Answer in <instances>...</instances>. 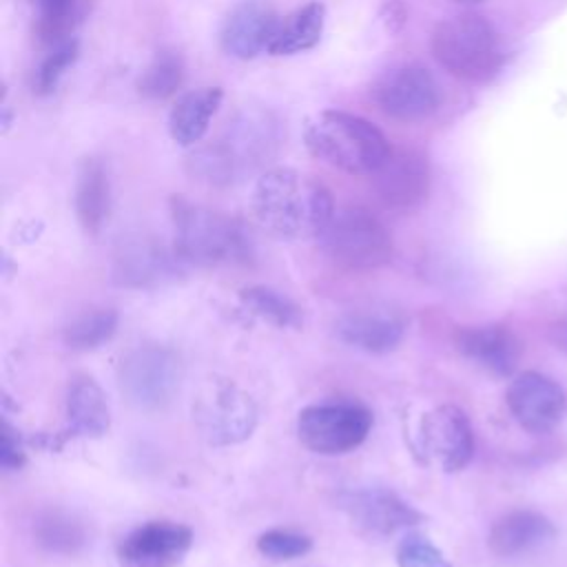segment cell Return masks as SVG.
Wrapping results in <instances>:
<instances>
[{
	"mask_svg": "<svg viewBox=\"0 0 567 567\" xmlns=\"http://www.w3.org/2000/svg\"><path fill=\"white\" fill-rule=\"evenodd\" d=\"M255 221L279 239L319 237L334 215L330 190L308 173L288 166L264 171L250 195Z\"/></svg>",
	"mask_w": 567,
	"mask_h": 567,
	"instance_id": "6da1fadb",
	"label": "cell"
},
{
	"mask_svg": "<svg viewBox=\"0 0 567 567\" xmlns=\"http://www.w3.org/2000/svg\"><path fill=\"white\" fill-rule=\"evenodd\" d=\"M281 144L279 120L264 109H244L210 144L188 155V173L208 186H230L261 168Z\"/></svg>",
	"mask_w": 567,
	"mask_h": 567,
	"instance_id": "7a4b0ae2",
	"label": "cell"
},
{
	"mask_svg": "<svg viewBox=\"0 0 567 567\" xmlns=\"http://www.w3.org/2000/svg\"><path fill=\"white\" fill-rule=\"evenodd\" d=\"M171 219L175 228V255L182 261L215 268L250 259V237L235 217L173 195Z\"/></svg>",
	"mask_w": 567,
	"mask_h": 567,
	"instance_id": "3957f363",
	"label": "cell"
},
{
	"mask_svg": "<svg viewBox=\"0 0 567 567\" xmlns=\"http://www.w3.org/2000/svg\"><path fill=\"white\" fill-rule=\"evenodd\" d=\"M303 142L317 159L348 175H372L392 148L372 122L346 111H321L310 117Z\"/></svg>",
	"mask_w": 567,
	"mask_h": 567,
	"instance_id": "277c9868",
	"label": "cell"
},
{
	"mask_svg": "<svg viewBox=\"0 0 567 567\" xmlns=\"http://www.w3.org/2000/svg\"><path fill=\"white\" fill-rule=\"evenodd\" d=\"M430 49L450 75L467 82H485L503 64L498 33L478 13H456L441 20L432 31Z\"/></svg>",
	"mask_w": 567,
	"mask_h": 567,
	"instance_id": "5b68a950",
	"label": "cell"
},
{
	"mask_svg": "<svg viewBox=\"0 0 567 567\" xmlns=\"http://www.w3.org/2000/svg\"><path fill=\"white\" fill-rule=\"evenodd\" d=\"M319 241L328 259L346 270H374L388 264L394 250L385 224L357 206L334 210Z\"/></svg>",
	"mask_w": 567,
	"mask_h": 567,
	"instance_id": "8992f818",
	"label": "cell"
},
{
	"mask_svg": "<svg viewBox=\"0 0 567 567\" xmlns=\"http://www.w3.org/2000/svg\"><path fill=\"white\" fill-rule=\"evenodd\" d=\"M117 379L131 405L144 412H157L173 401L179 388L182 365L171 348L146 343L122 359Z\"/></svg>",
	"mask_w": 567,
	"mask_h": 567,
	"instance_id": "52a82bcc",
	"label": "cell"
},
{
	"mask_svg": "<svg viewBox=\"0 0 567 567\" xmlns=\"http://www.w3.org/2000/svg\"><path fill=\"white\" fill-rule=\"evenodd\" d=\"M372 427L368 408L348 401L312 403L297 416V436L315 454L334 456L359 447Z\"/></svg>",
	"mask_w": 567,
	"mask_h": 567,
	"instance_id": "ba28073f",
	"label": "cell"
},
{
	"mask_svg": "<svg viewBox=\"0 0 567 567\" xmlns=\"http://www.w3.org/2000/svg\"><path fill=\"white\" fill-rule=\"evenodd\" d=\"M372 100L392 120L416 124L439 111L441 86L425 66L405 62L377 78L372 84Z\"/></svg>",
	"mask_w": 567,
	"mask_h": 567,
	"instance_id": "9c48e42d",
	"label": "cell"
},
{
	"mask_svg": "<svg viewBox=\"0 0 567 567\" xmlns=\"http://www.w3.org/2000/svg\"><path fill=\"white\" fill-rule=\"evenodd\" d=\"M195 421L215 445H233L248 439L257 423L252 399L228 379L208 381L197 396Z\"/></svg>",
	"mask_w": 567,
	"mask_h": 567,
	"instance_id": "30bf717a",
	"label": "cell"
},
{
	"mask_svg": "<svg viewBox=\"0 0 567 567\" xmlns=\"http://www.w3.org/2000/svg\"><path fill=\"white\" fill-rule=\"evenodd\" d=\"M421 450L441 472H461L474 456V430L467 414L443 403L423 414L419 425Z\"/></svg>",
	"mask_w": 567,
	"mask_h": 567,
	"instance_id": "8fae6325",
	"label": "cell"
},
{
	"mask_svg": "<svg viewBox=\"0 0 567 567\" xmlns=\"http://www.w3.org/2000/svg\"><path fill=\"white\" fill-rule=\"evenodd\" d=\"M505 401L516 423L529 434L554 430L567 410L563 388L554 379L532 370L520 372L509 381Z\"/></svg>",
	"mask_w": 567,
	"mask_h": 567,
	"instance_id": "7c38bea8",
	"label": "cell"
},
{
	"mask_svg": "<svg viewBox=\"0 0 567 567\" xmlns=\"http://www.w3.org/2000/svg\"><path fill=\"white\" fill-rule=\"evenodd\" d=\"M193 545L190 527L173 520H148L117 545L122 567H177Z\"/></svg>",
	"mask_w": 567,
	"mask_h": 567,
	"instance_id": "4fadbf2b",
	"label": "cell"
},
{
	"mask_svg": "<svg viewBox=\"0 0 567 567\" xmlns=\"http://www.w3.org/2000/svg\"><path fill=\"white\" fill-rule=\"evenodd\" d=\"M372 184L388 208H416L430 190L427 157L414 148H390L385 162L372 173Z\"/></svg>",
	"mask_w": 567,
	"mask_h": 567,
	"instance_id": "5bb4252c",
	"label": "cell"
},
{
	"mask_svg": "<svg viewBox=\"0 0 567 567\" xmlns=\"http://www.w3.org/2000/svg\"><path fill=\"white\" fill-rule=\"evenodd\" d=\"M348 518L370 536H392L399 529L419 525L423 514L388 487H361L346 492L339 501Z\"/></svg>",
	"mask_w": 567,
	"mask_h": 567,
	"instance_id": "9a60e30c",
	"label": "cell"
},
{
	"mask_svg": "<svg viewBox=\"0 0 567 567\" xmlns=\"http://www.w3.org/2000/svg\"><path fill=\"white\" fill-rule=\"evenodd\" d=\"M279 18L266 0H239L224 18L219 29L221 49L237 60H252L268 51Z\"/></svg>",
	"mask_w": 567,
	"mask_h": 567,
	"instance_id": "2e32d148",
	"label": "cell"
},
{
	"mask_svg": "<svg viewBox=\"0 0 567 567\" xmlns=\"http://www.w3.org/2000/svg\"><path fill=\"white\" fill-rule=\"evenodd\" d=\"M182 259L148 237L124 241L111 264V279L122 288H155L177 275Z\"/></svg>",
	"mask_w": 567,
	"mask_h": 567,
	"instance_id": "e0dca14e",
	"label": "cell"
},
{
	"mask_svg": "<svg viewBox=\"0 0 567 567\" xmlns=\"http://www.w3.org/2000/svg\"><path fill=\"white\" fill-rule=\"evenodd\" d=\"M454 346L465 359L494 377H512L520 359V341L503 323L458 328Z\"/></svg>",
	"mask_w": 567,
	"mask_h": 567,
	"instance_id": "ac0fdd59",
	"label": "cell"
},
{
	"mask_svg": "<svg viewBox=\"0 0 567 567\" xmlns=\"http://www.w3.org/2000/svg\"><path fill=\"white\" fill-rule=\"evenodd\" d=\"M556 536L554 523L534 509H514L494 520L487 547L498 558H520L543 549Z\"/></svg>",
	"mask_w": 567,
	"mask_h": 567,
	"instance_id": "d6986e66",
	"label": "cell"
},
{
	"mask_svg": "<svg viewBox=\"0 0 567 567\" xmlns=\"http://www.w3.org/2000/svg\"><path fill=\"white\" fill-rule=\"evenodd\" d=\"M334 332L343 343L357 350L370 354H388L403 341L405 326L390 312L352 310L337 319Z\"/></svg>",
	"mask_w": 567,
	"mask_h": 567,
	"instance_id": "ffe728a7",
	"label": "cell"
},
{
	"mask_svg": "<svg viewBox=\"0 0 567 567\" xmlns=\"http://www.w3.org/2000/svg\"><path fill=\"white\" fill-rule=\"evenodd\" d=\"M73 206L78 224L86 235H100L111 210V188L104 164L95 157H84L78 164Z\"/></svg>",
	"mask_w": 567,
	"mask_h": 567,
	"instance_id": "44dd1931",
	"label": "cell"
},
{
	"mask_svg": "<svg viewBox=\"0 0 567 567\" xmlns=\"http://www.w3.org/2000/svg\"><path fill=\"white\" fill-rule=\"evenodd\" d=\"M224 100L219 86H199L182 93L168 113V133L179 146H195L206 135Z\"/></svg>",
	"mask_w": 567,
	"mask_h": 567,
	"instance_id": "7402d4cb",
	"label": "cell"
},
{
	"mask_svg": "<svg viewBox=\"0 0 567 567\" xmlns=\"http://www.w3.org/2000/svg\"><path fill=\"white\" fill-rule=\"evenodd\" d=\"M66 419L75 436L100 439L111 427V410L102 388L91 377H75L66 392Z\"/></svg>",
	"mask_w": 567,
	"mask_h": 567,
	"instance_id": "603a6c76",
	"label": "cell"
},
{
	"mask_svg": "<svg viewBox=\"0 0 567 567\" xmlns=\"http://www.w3.org/2000/svg\"><path fill=\"white\" fill-rule=\"evenodd\" d=\"M326 24V7L321 2H308L284 20H279L270 40V55H295L310 51L319 44Z\"/></svg>",
	"mask_w": 567,
	"mask_h": 567,
	"instance_id": "cb8c5ba5",
	"label": "cell"
},
{
	"mask_svg": "<svg viewBox=\"0 0 567 567\" xmlns=\"http://www.w3.org/2000/svg\"><path fill=\"white\" fill-rule=\"evenodd\" d=\"M33 35L40 47L53 49L71 40L89 11V0H31Z\"/></svg>",
	"mask_w": 567,
	"mask_h": 567,
	"instance_id": "d4e9b609",
	"label": "cell"
},
{
	"mask_svg": "<svg viewBox=\"0 0 567 567\" xmlns=\"http://www.w3.org/2000/svg\"><path fill=\"white\" fill-rule=\"evenodd\" d=\"M239 301L250 315L259 317L261 321H266L275 328L297 330L303 326L301 306L277 288H270L264 284L246 286L239 290Z\"/></svg>",
	"mask_w": 567,
	"mask_h": 567,
	"instance_id": "484cf974",
	"label": "cell"
},
{
	"mask_svg": "<svg viewBox=\"0 0 567 567\" xmlns=\"http://www.w3.org/2000/svg\"><path fill=\"white\" fill-rule=\"evenodd\" d=\"M115 330L117 312L113 308H91L66 323L62 341L73 352H91L111 341Z\"/></svg>",
	"mask_w": 567,
	"mask_h": 567,
	"instance_id": "4316f807",
	"label": "cell"
},
{
	"mask_svg": "<svg viewBox=\"0 0 567 567\" xmlns=\"http://www.w3.org/2000/svg\"><path fill=\"white\" fill-rule=\"evenodd\" d=\"M33 536L40 547L51 554H75L86 543V532L82 523L60 509H49L38 516L33 525Z\"/></svg>",
	"mask_w": 567,
	"mask_h": 567,
	"instance_id": "83f0119b",
	"label": "cell"
},
{
	"mask_svg": "<svg viewBox=\"0 0 567 567\" xmlns=\"http://www.w3.org/2000/svg\"><path fill=\"white\" fill-rule=\"evenodd\" d=\"M184 82V62L175 51H159L137 80V91L146 100H166Z\"/></svg>",
	"mask_w": 567,
	"mask_h": 567,
	"instance_id": "f1b7e54d",
	"label": "cell"
},
{
	"mask_svg": "<svg viewBox=\"0 0 567 567\" xmlns=\"http://www.w3.org/2000/svg\"><path fill=\"white\" fill-rule=\"evenodd\" d=\"M310 549H312V538L301 532H292V529L275 527V529L259 534V538H257V551L275 563L301 558Z\"/></svg>",
	"mask_w": 567,
	"mask_h": 567,
	"instance_id": "f546056e",
	"label": "cell"
},
{
	"mask_svg": "<svg viewBox=\"0 0 567 567\" xmlns=\"http://www.w3.org/2000/svg\"><path fill=\"white\" fill-rule=\"evenodd\" d=\"M78 51H80V47H78V40H73V38L53 47L35 71V80H33L35 91L42 95L51 93L55 89V84L60 82V78L66 73V69L78 60Z\"/></svg>",
	"mask_w": 567,
	"mask_h": 567,
	"instance_id": "4dcf8cb0",
	"label": "cell"
},
{
	"mask_svg": "<svg viewBox=\"0 0 567 567\" xmlns=\"http://www.w3.org/2000/svg\"><path fill=\"white\" fill-rule=\"evenodd\" d=\"M399 567H452L445 554L425 536L408 534L396 547Z\"/></svg>",
	"mask_w": 567,
	"mask_h": 567,
	"instance_id": "1f68e13d",
	"label": "cell"
},
{
	"mask_svg": "<svg viewBox=\"0 0 567 567\" xmlns=\"http://www.w3.org/2000/svg\"><path fill=\"white\" fill-rule=\"evenodd\" d=\"M0 463L7 472H13V470H20L22 463H24V452L18 443V439L13 436L11 427L4 425V434H2V447H0Z\"/></svg>",
	"mask_w": 567,
	"mask_h": 567,
	"instance_id": "d6a6232c",
	"label": "cell"
},
{
	"mask_svg": "<svg viewBox=\"0 0 567 567\" xmlns=\"http://www.w3.org/2000/svg\"><path fill=\"white\" fill-rule=\"evenodd\" d=\"M456 2H463V4H476V2H483V0H456Z\"/></svg>",
	"mask_w": 567,
	"mask_h": 567,
	"instance_id": "836d02e7",
	"label": "cell"
}]
</instances>
